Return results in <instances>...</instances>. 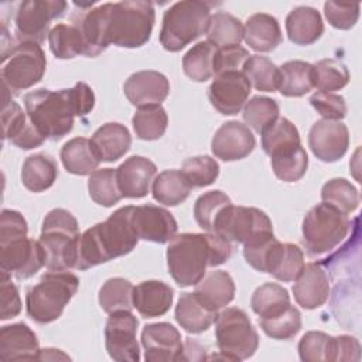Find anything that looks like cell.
Wrapping results in <instances>:
<instances>
[{
	"mask_svg": "<svg viewBox=\"0 0 362 362\" xmlns=\"http://www.w3.org/2000/svg\"><path fill=\"white\" fill-rule=\"evenodd\" d=\"M230 204L232 201L225 192L219 189L208 191L197 198L194 205V218L199 228L206 232H214V225L218 215Z\"/></svg>",
	"mask_w": 362,
	"mask_h": 362,
	"instance_id": "cell-51",
	"label": "cell"
},
{
	"mask_svg": "<svg viewBox=\"0 0 362 362\" xmlns=\"http://www.w3.org/2000/svg\"><path fill=\"white\" fill-rule=\"evenodd\" d=\"M132 223L139 239L167 243L177 235V221L173 214L161 206L140 205L133 206Z\"/></svg>",
	"mask_w": 362,
	"mask_h": 362,
	"instance_id": "cell-17",
	"label": "cell"
},
{
	"mask_svg": "<svg viewBox=\"0 0 362 362\" xmlns=\"http://www.w3.org/2000/svg\"><path fill=\"white\" fill-rule=\"evenodd\" d=\"M351 221L346 214L321 202L304 216L301 232L303 245L311 257L324 256L335 250L348 236Z\"/></svg>",
	"mask_w": 362,
	"mask_h": 362,
	"instance_id": "cell-8",
	"label": "cell"
},
{
	"mask_svg": "<svg viewBox=\"0 0 362 362\" xmlns=\"http://www.w3.org/2000/svg\"><path fill=\"white\" fill-rule=\"evenodd\" d=\"M192 188L181 170H165L154 178L151 192L158 204L175 206L188 198Z\"/></svg>",
	"mask_w": 362,
	"mask_h": 362,
	"instance_id": "cell-34",
	"label": "cell"
},
{
	"mask_svg": "<svg viewBox=\"0 0 362 362\" xmlns=\"http://www.w3.org/2000/svg\"><path fill=\"white\" fill-rule=\"evenodd\" d=\"M134 286L123 279L113 277L106 280L99 290V304L107 314L117 311H132Z\"/></svg>",
	"mask_w": 362,
	"mask_h": 362,
	"instance_id": "cell-40",
	"label": "cell"
},
{
	"mask_svg": "<svg viewBox=\"0 0 362 362\" xmlns=\"http://www.w3.org/2000/svg\"><path fill=\"white\" fill-rule=\"evenodd\" d=\"M3 123V139L10 140L11 143L27 129L30 119L25 112H23L21 106L8 99V93L4 90V105L1 113Z\"/></svg>",
	"mask_w": 362,
	"mask_h": 362,
	"instance_id": "cell-53",
	"label": "cell"
},
{
	"mask_svg": "<svg viewBox=\"0 0 362 362\" xmlns=\"http://www.w3.org/2000/svg\"><path fill=\"white\" fill-rule=\"evenodd\" d=\"M0 318L3 321L14 318L21 311V300L17 286L11 281V276L6 272H0Z\"/></svg>",
	"mask_w": 362,
	"mask_h": 362,
	"instance_id": "cell-57",
	"label": "cell"
},
{
	"mask_svg": "<svg viewBox=\"0 0 362 362\" xmlns=\"http://www.w3.org/2000/svg\"><path fill=\"white\" fill-rule=\"evenodd\" d=\"M137 325L139 321L132 311H117L109 314L105 325V345L109 356L113 361H140Z\"/></svg>",
	"mask_w": 362,
	"mask_h": 362,
	"instance_id": "cell-14",
	"label": "cell"
},
{
	"mask_svg": "<svg viewBox=\"0 0 362 362\" xmlns=\"http://www.w3.org/2000/svg\"><path fill=\"white\" fill-rule=\"evenodd\" d=\"M194 293L206 308L218 313L235 298V281L225 270H215L195 284Z\"/></svg>",
	"mask_w": 362,
	"mask_h": 362,
	"instance_id": "cell-27",
	"label": "cell"
},
{
	"mask_svg": "<svg viewBox=\"0 0 362 362\" xmlns=\"http://www.w3.org/2000/svg\"><path fill=\"white\" fill-rule=\"evenodd\" d=\"M47 68L45 54L40 44L33 41H11L1 49L3 89L18 93L38 83Z\"/></svg>",
	"mask_w": 362,
	"mask_h": 362,
	"instance_id": "cell-9",
	"label": "cell"
},
{
	"mask_svg": "<svg viewBox=\"0 0 362 362\" xmlns=\"http://www.w3.org/2000/svg\"><path fill=\"white\" fill-rule=\"evenodd\" d=\"M214 233L242 245L274 235L272 221L263 211L253 206H235L232 204L225 206L218 215Z\"/></svg>",
	"mask_w": 362,
	"mask_h": 362,
	"instance_id": "cell-11",
	"label": "cell"
},
{
	"mask_svg": "<svg viewBox=\"0 0 362 362\" xmlns=\"http://www.w3.org/2000/svg\"><path fill=\"white\" fill-rule=\"evenodd\" d=\"M232 255L230 240L214 233H180L167 246V267L180 287L195 286L206 267L223 264Z\"/></svg>",
	"mask_w": 362,
	"mask_h": 362,
	"instance_id": "cell-2",
	"label": "cell"
},
{
	"mask_svg": "<svg viewBox=\"0 0 362 362\" xmlns=\"http://www.w3.org/2000/svg\"><path fill=\"white\" fill-rule=\"evenodd\" d=\"M24 106L30 122L40 133L57 141L71 133L76 116L90 113L95 106V93L85 82L59 90L40 88L24 96Z\"/></svg>",
	"mask_w": 362,
	"mask_h": 362,
	"instance_id": "cell-1",
	"label": "cell"
},
{
	"mask_svg": "<svg viewBox=\"0 0 362 362\" xmlns=\"http://www.w3.org/2000/svg\"><path fill=\"white\" fill-rule=\"evenodd\" d=\"M250 88L252 85L243 71L225 72L215 75L208 88V98L221 115L232 116L238 115L247 102Z\"/></svg>",
	"mask_w": 362,
	"mask_h": 362,
	"instance_id": "cell-15",
	"label": "cell"
},
{
	"mask_svg": "<svg viewBox=\"0 0 362 362\" xmlns=\"http://www.w3.org/2000/svg\"><path fill=\"white\" fill-rule=\"evenodd\" d=\"M359 3L325 1L324 14L328 23L338 30L352 28L359 18Z\"/></svg>",
	"mask_w": 362,
	"mask_h": 362,
	"instance_id": "cell-55",
	"label": "cell"
},
{
	"mask_svg": "<svg viewBox=\"0 0 362 362\" xmlns=\"http://www.w3.org/2000/svg\"><path fill=\"white\" fill-rule=\"evenodd\" d=\"M205 34L206 41L216 48L239 45L243 40V25L235 16L218 11L211 16Z\"/></svg>",
	"mask_w": 362,
	"mask_h": 362,
	"instance_id": "cell-37",
	"label": "cell"
},
{
	"mask_svg": "<svg viewBox=\"0 0 362 362\" xmlns=\"http://www.w3.org/2000/svg\"><path fill=\"white\" fill-rule=\"evenodd\" d=\"M249 57V51L240 45L216 48L214 58V76L225 72L243 71V65Z\"/></svg>",
	"mask_w": 362,
	"mask_h": 362,
	"instance_id": "cell-56",
	"label": "cell"
},
{
	"mask_svg": "<svg viewBox=\"0 0 362 362\" xmlns=\"http://www.w3.org/2000/svg\"><path fill=\"white\" fill-rule=\"evenodd\" d=\"M308 147L318 160L324 163H335L348 151V127L342 122L318 120L310 129Z\"/></svg>",
	"mask_w": 362,
	"mask_h": 362,
	"instance_id": "cell-16",
	"label": "cell"
},
{
	"mask_svg": "<svg viewBox=\"0 0 362 362\" xmlns=\"http://www.w3.org/2000/svg\"><path fill=\"white\" fill-rule=\"evenodd\" d=\"M272 170L276 177L284 182H296L301 180L308 167V156L305 148L298 144L270 156Z\"/></svg>",
	"mask_w": 362,
	"mask_h": 362,
	"instance_id": "cell-36",
	"label": "cell"
},
{
	"mask_svg": "<svg viewBox=\"0 0 362 362\" xmlns=\"http://www.w3.org/2000/svg\"><path fill=\"white\" fill-rule=\"evenodd\" d=\"M78 288L79 279L69 270L47 272L37 284L27 290L25 310L28 317L38 324L58 320Z\"/></svg>",
	"mask_w": 362,
	"mask_h": 362,
	"instance_id": "cell-6",
	"label": "cell"
},
{
	"mask_svg": "<svg viewBox=\"0 0 362 362\" xmlns=\"http://www.w3.org/2000/svg\"><path fill=\"white\" fill-rule=\"evenodd\" d=\"M216 47L208 41L195 44L182 57L184 74L194 82H205L214 76V58Z\"/></svg>",
	"mask_w": 362,
	"mask_h": 362,
	"instance_id": "cell-39",
	"label": "cell"
},
{
	"mask_svg": "<svg viewBox=\"0 0 362 362\" xmlns=\"http://www.w3.org/2000/svg\"><path fill=\"white\" fill-rule=\"evenodd\" d=\"M310 103L325 120L339 122L346 116V103L341 95L317 90L310 96Z\"/></svg>",
	"mask_w": 362,
	"mask_h": 362,
	"instance_id": "cell-54",
	"label": "cell"
},
{
	"mask_svg": "<svg viewBox=\"0 0 362 362\" xmlns=\"http://www.w3.org/2000/svg\"><path fill=\"white\" fill-rule=\"evenodd\" d=\"M322 202L349 215L359 206L358 189L345 178H332L321 188Z\"/></svg>",
	"mask_w": 362,
	"mask_h": 362,
	"instance_id": "cell-46",
	"label": "cell"
},
{
	"mask_svg": "<svg viewBox=\"0 0 362 362\" xmlns=\"http://www.w3.org/2000/svg\"><path fill=\"white\" fill-rule=\"evenodd\" d=\"M255 144L256 140L252 130L238 120H230L215 132L211 150L222 161H236L247 157L253 151Z\"/></svg>",
	"mask_w": 362,
	"mask_h": 362,
	"instance_id": "cell-19",
	"label": "cell"
},
{
	"mask_svg": "<svg viewBox=\"0 0 362 362\" xmlns=\"http://www.w3.org/2000/svg\"><path fill=\"white\" fill-rule=\"evenodd\" d=\"M74 24L78 27L82 37L83 55L98 57L109 47L106 42L103 4L93 8L90 6L85 11H79V16L74 20Z\"/></svg>",
	"mask_w": 362,
	"mask_h": 362,
	"instance_id": "cell-30",
	"label": "cell"
},
{
	"mask_svg": "<svg viewBox=\"0 0 362 362\" xmlns=\"http://www.w3.org/2000/svg\"><path fill=\"white\" fill-rule=\"evenodd\" d=\"M314 88L321 92H335L345 88L349 82V71L345 64L327 58L313 64Z\"/></svg>",
	"mask_w": 362,
	"mask_h": 362,
	"instance_id": "cell-47",
	"label": "cell"
},
{
	"mask_svg": "<svg viewBox=\"0 0 362 362\" xmlns=\"http://www.w3.org/2000/svg\"><path fill=\"white\" fill-rule=\"evenodd\" d=\"M182 344L181 334L168 322H154L143 327L141 345L146 362L178 361Z\"/></svg>",
	"mask_w": 362,
	"mask_h": 362,
	"instance_id": "cell-18",
	"label": "cell"
},
{
	"mask_svg": "<svg viewBox=\"0 0 362 362\" xmlns=\"http://www.w3.org/2000/svg\"><path fill=\"white\" fill-rule=\"evenodd\" d=\"M28 225L24 216L14 209H3L0 215V242L27 236Z\"/></svg>",
	"mask_w": 362,
	"mask_h": 362,
	"instance_id": "cell-58",
	"label": "cell"
},
{
	"mask_svg": "<svg viewBox=\"0 0 362 362\" xmlns=\"http://www.w3.org/2000/svg\"><path fill=\"white\" fill-rule=\"evenodd\" d=\"M280 69L279 92L287 98H300L308 93L314 88L313 64L294 59L287 61Z\"/></svg>",
	"mask_w": 362,
	"mask_h": 362,
	"instance_id": "cell-35",
	"label": "cell"
},
{
	"mask_svg": "<svg viewBox=\"0 0 362 362\" xmlns=\"http://www.w3.org/2000/svg\"><path fill=\"white\" fill-rule=\"evenodd\" d=\"M243 74L250 85L260 92H276L280 83V69L269 58L250 55L243 65Z\"/></svg>",
	"mask_w": 362,
	"mask_h": 362,
	"instance_id": "cell-42",
	"label": "cell"
},
{
	"mask_svg": "<svg viewBox=\"0 0 362 362\" xmlns=\"http://www.w3.org/2000/svg\"><path fill=\"white\" fill-rule=\"evenodd\" d=\"M134 133L141 140H158L167 130L168 116L161 105L139 107L132 119Z\"/></svg>",
	"mask_w": 362,
	"mask_h": 362,
	"instance_id": "cell-43",
	"label": "cell"
},
{
	"mask_svg": "<svg viewBox=\"0 0 362 362\" xmlns=\"http://www.w3.org/2000/svg\"><path fill=\"white\" fill-rule=\"evenodd\" d=\"M192 187H208L219 175V164L209 156L189 157L182 163L181 170Z\"/></svg>",
	"mask_w": 362,
	"mask_h": 362,
	"instance_id": "cell-52",
	"label": "cell"
},
{
	"mask_svg": "<svg viewBox=\"0 0 362 362\" xmlns=\"http://www.w3.org/2000/svg\"><path fill=\"white\" fill-rule=\"evenodd\" d=\"M280 113L279 103L267 96H253L243 106V120L247 127H252L256 133L262 134Z\"/></svg>",
	"mask_w": 362,
	"mask_h": 362,
	"instance_id": "cell-48",
	"label": "cell"
},
{
	"mask_svg": "<svg viewBox=\"0 0 362 362\" xmlns=\"http://www.w3.org/2000/svg\"><path fill=\"white\" fill-rule=\"evenodd\" d=\"M157 174L156 164L143 156H132L116 168V178L124 198H143Z\"/></svg>",
	"mask_w": 362,
	"mask_h": 362,
	"instance_id": "cell-21",
	"label": "cell"
},
{
	"mask_svg": "<svg viewBox=\"0 0 362 362\" xmlns=\"http://www.w3.org/2000/svg\"><path fill=\"white\" fill-rule=\"evenodd\" d=\"M218 313L206 308L195 293H184L175 305V320L189 334L206 331L216 318Z\"/></svg>",
	"mask_w": 362,
	"mask_h": 362,
	"instance_id": "cell-33",
	"label": "cell"
},
{
	"mask_svg": "<svg viewBox=\"0 0 362 362\" xmlns=\"http://www.w3.org/2000/svg\"><path fill=\"white\" fill-rule=\"evenodd\" d=\"M335 337L322 331H308L298 342V355L304 362H334Z\"/></svg>",
	"mask_w": 362,
	"mask_h": 362,
	"instance_id": "cell-49",
	"label": "cell"
},
{
	"mask_svg": "<svg viewBox=\"0 0 362 362\" xmlns=\"http://www.w3.org/2000/svg\"><path fill=\"white\" fill-rule=\"evenodd\" d=\"M51 52L58 59H71L76 55H83V42L78 27L59 23L51 28L48 34Z\"/></svg>",
	"mask_w": 362,
	"mask_h": 362,
	"instance_id": "cell-41",
	"label": "cell"
},
{
	"mask_svg": "<svg viewBox=\"0 0 362 362\" xmlns=\"http://www.w3.org/2000/svg\"><path fill=\"white\" fill-rule=\"evenodd\" d=\"M294 300L305 310H314L328 300L329 277L318 263H307L294 280Z\"/></svg>",
	"mask_w": 362,
	"mask_h": 362,
	"instance_id": "cell-23",
	"label": "cell"
},
{
	"mask_svg": "<svg viewBox=\"0 0 362 362\" xmlns=\"http://www.w3.org/2000/svg\"><path fill=\"white\" fill-rule=\"evenodd\" d=\"M243 40L257 52H270L283 41L280 24L276 17L267 13H256L246 20L243 27Z\"/></svg>",
	"mask_w": 362,
	"mask_h": 362,
	"instance_id": "cell-26",
	"label": "cell"
},
{
	"mask_svg": "<svg viewBox=\"0 0 362 362\" xmlns=\"http://www.w3.org/2000/svg\"><path fill=\"white\" fill-rule=\"evenodd\" d=\"M65 170L75 175H90L100 163V158L86 137H74L68 140L59 153Z\"/></svg>",
	"mask_w": 362,
	"mask_h": 362,
	"instance_id": "cell-31",
	"label": "cell"
},
{
	"mask_svg": "<svg viewBox=\"0 0 362 362\" xmlns=\"http://www.w3.org/2000/svg\"><path fill=\"white\" fill-rule=\"evenodd\" d=\"M103 6L107 45L139 48L150 40L156 20L151 1L123 0Z\"/></svg>",
	"mask_w": 362,
	"mask_h": 362,
	"instance_id": "cell-4",
	"label": "cell"
},
{
	"mask_svg": "<svg viewBox=\"0 0 362 362\" xmlns=\"http://www.w3.org/2000/svg\"><path fill=\"white\" fill-rule=\"evenodd\" d=\"M290 305L287 288L277 283H264L259 286L250 298V307L259 318H269L283 313Z\"/></svg>",
	"mask_w": 362,
	"mask_h": 362,
	"instance_id": "cell-38",
	"label": "cell"
},
{
	"mask_svg": "<svg viewBox=\"0 0 362 362\" xmlns=\"http://www.w3.org/2000/svg\"><path fill=\"white\" fill-rule=\"evenodd\" d=\"M215 339L221 358L243 361L255 355L259 335L247 314L238 307L221 311L215 318Z\"/></svg>",
	"mask_w": 362,
	"mask_h": 362,
	"instance_id": "cell-10",
	"label": "cell"
},
{
	"mask_svg": "<svg viewBox=\"0 0 362 362\" xmlns=\"http://www.w3.org/2000/svg\"><path fill=\"white\" fill-rule=\"evenodd\" d=\"M174 290L164 281L146 280L133 288V308L144 318L164 315L173 305Z\"/></svg>",
	"mask_w": 362,
	"mask_h": 362,
	"instance_id": "cell-25",
	"label": "cell"
},
{
	"mask_svg": "<svg viewBox=\"0 0 362 362\" xmlns=\"http://www.w3.org/2000/svg\"><path fill=\"white\" fill-rule=\"evenodd\" d=\"M89 197L102 206H113L123 195L117 184L116 168H100L95 170L88 180Z\"/></svg>",
	"mask_w": 362,
	"mask_h": 362,
	"instance_id": "cell-45",
	"label": "cell"
},
{
	"mask_svg": "<svg viewBox=\"0 0 362 362\" xmlns=\"http://www.w3.org/2000/svg\"><path fill=\"white\" fill-rule=\"evenodd\" d=\"M288 40L296 45H311L324 33V23L320 11L308 6L293 8L286 17Z\"/></svg>",
	"mask_w": 362,
	"mask_h": 362,
	"instance_id": "cell-29",
	"label": "cell"
},
{
	"mask_svg": "<svg viewBox=\"0 0 362 362\" xmlns=\"http://www.w3.org/2000/svg\"><path fill=\"white\" fill-rule=\"evenodd\" d=\"M58 177L57 161L45 153L28 156L21 167L23 185L31 192H42L54 185Z\"/></svg>",
	"mask_w": 362,
	"mask_h": 362,
	"instance_id": "cell-32",
	"label": "cell"
},
{
	"mask_svg": "<svg viewBox=\"0 0 362 362\" xmlns=\"http://www.w3.org/2000/svg\"><path fill=\"white\" fill-rule=\"evenodd\" d=\"M58 359H71L66 354H64L61 349L55 348H44L38 354V361H58Z\"/></svg>",
	"mask_w": 362,
	"mask_h": 362,
	"instance_id": "cell-61",
	"label": "cell"
},
{
	"mask_svg": "<svg viewBox=\"0 0 362 362\" xmlns=\"http://www.w3.org/2000/svg\"><path fill=\"white\" fill-rule=\"evenodd\" d=\"M304 264V253L297 245L281 243L276 239L266 255L263 273H269L284 283L294 281Z\"/></svg>",
	"mask_w": 362,
	"mask_h": 362,
	"instance_id": "cell-24",
	"label": "cell"
},
{
	"mask_svg": "<svg viewBox=\"0 0 362 362\" xmlns=\"http://www.w3.org/2000/svg\"><path fill=\"white\" fill-rule=\"evenodd\" d=\"M79 238L76 218L64 208L51 209L42 221L38 239L44 250L45 267L54 272L75 269Z\"/></svg>",
	"mask_w": 362,
	"mask_h": 362,
	"instance_id": "cell-5",
	"label": "cell"
},
{
	"mask_svg": "<svg viewBox=\"0 0 362 362\" xmlns=\"http://www.w3.org/2000/svg\"><path fill=\"white\" fill-rule=\"evenodd\" d=\"M259 325L267 337L279 341H287L300 332L301 313L290 304L283 313L274 317L259 318Z\"/></svg>",
	"mask_w": 362,
	"mask_h": 362,
	"instance_id": "cell-50",
	"label": "cell"
},
{
	"mask_svg": "<svg viewBox=\"0 0 362 362\" xmlns=\"http://www.w3.org/2000/svg\"><path fill=\"white\" fill-rule=\"evenodd\" d=\"M206 359V349L197 341L187 338L182 344V351L178 361H201Z\"/></svg>",
	"mask_w": 362,
	"mask_h": 362,
	"instance_id": "cell-60",
	"label": "cell"
},
{
	"mask_svg": "<svg viewBox=\"0 0 362 362\" xmlns=\"http://www.w3.org/2000/svg\"><path fill=\"white\" fill-rule=\"evenodd\" d=\"M361 358V345L355 337L339 335L335 337V349H334V362L351 361L356 362Z\"/></svg>",
	"mask_w": 362,
	"mask_h": 362,
	"instance_id": "cell-59",
	"label": "cell"
},
{
	"mask_svg": "<svg viewBox=\"0 0 362 362\" xmlns=\"http://www.w3.org/2000/svg\"><path fill=\"white\" fill-rule=\"evenodd\" d=\"M133 205L116 209L106 221L86 229L78 242L75 269L86 270L130 253L139 236L132 223Z\"/></svg>",
	"mask_w": 362,
	"mask_h": 362,
	"instance_id": "cell-3",
	"label": "cell"
},
{
	"mask_svg": "<svg viewBox=\"0 0 362 362\" xmlns=\"http://www.w3.org/2000/svg\"><path fill=\"white\" fill-rule=\"evenodd\" d=\"M90 141L105 163H113L122 158L132 146L130 132L124 124L110 122L102 124L90 137Z\"/></svg>",
	"mask_w": 362,
	"mask_h": 362,
	"instance_id": "cell-28",
	"label": "cell"
},
{
	"mask_svg": "<svg viewBox=\"0 0 362 362\" xmlns=\"http://www.w3.org/2000/svg\"><path fill=\"white\" fill-rule=\"evenodd\" d=\"M211 4L202 0H182L174 3L163 16L160 42L164 49L178 52L198 37L208 27Z\"/></svg>",
	"mask_w": 362,
	"mask_h": 362,
	"instance_id": "cell-7",
	"label": "cell"
},
{
	"mask_svg": "<svg viewBox=\"0 0 362 362\" xmlns=\"http://www.w3.org/2000/svg\"><path fill=\"white\" fill-rule=\"evenodd\" d=\"M123 92L127 100L136 107L156 106L161 105L168 96L170 82L158 71H139L126 79Z\"/></svg>",
	"mask_w": 362,
	"mask_h": 362,
	"instance_id": "cell-20",
	"label": "cell"
},
{
	"mask_svg": "<svg viewBox=\"0 0 362 362\" xmlns=\"http://www.w3.org/2000/svg\"><path fill=\"white\" fill-rule=\"evenodd\" d=\"M45 266L44 250L38 240L27 236L0 242V267L17 280L33 277Z\"/></svg>",
	"mask_w": 362,
	"mask_h": 362,
	"instance_id": "cell-13",
	"label": "cell"
},
{
	"mask_svg": "<svg viewBox=\"0 0 362 362\" xmlns=\"http://www.w3.org/2000/svg\"><path fill=\"white\" fill-rule=\"evenodd\" d=\"M68 3L62 0H27L16 11V37L20 41L42 44L49 34L51 21L64 16Z\"/></svg>",
	"mask_w": 362,
	"mask_h": 362,
	"instance_id": "cell-12",
	"label": "cell"
},
{
	"mask_svg": "<svg viewBox=\"0 0 362 362\" xmlns=\"http://www.w3.org/2000/svg\"><path fill=\"white\" fill-rule=\"evenodd\" d=\"M40 342L35 332L24 322H16L1 327L0 331V359L13 361H38Z\"/></svg>",
	"mask_w": 362,
	"mask_h": 362,
	"instance_id": "cell-22",
	"label": "cell"
},
{
	"mask_svg": "<svg viewBox=\"0 0 362 362\" xmlns=\"http://www.w3.org/2000/svg\"><path fill=\"white\" fill-rule=\"evenodd\" d=\"M301 144L297 127L287 117H277L262 133V148L270 157L277 151Z\"/></svg>",
	"mask_w": 362,
	"mask_h": 362,
	"instance_id": "cell-44",
	"label": "cell"
}]
</instances>
